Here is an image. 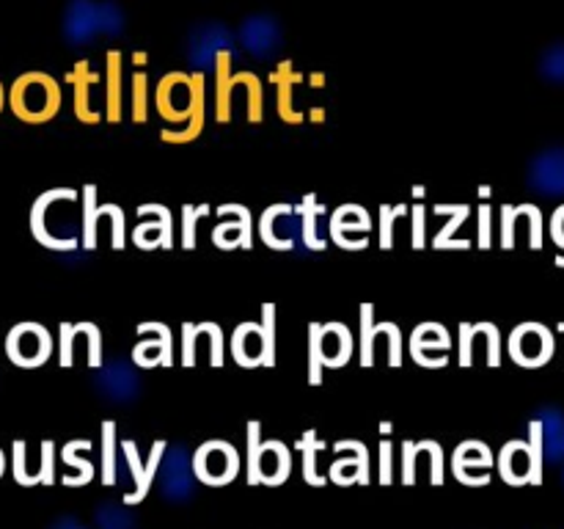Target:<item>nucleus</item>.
<instances>
[{
	"label": "nucleus",
	"mask_w": 564,
	"mask_h": 529,
	"mask_svg": "<svg viewBox=\"0 0 564 529\" xmlns=\"http://www.w3.org/2000/svg\"><path fill=\"white\" fill-rule=\"evenodd\" d=\"M490 463H494V457H490V450L482 444V441H466L463 446H457L455 452V474L460 479H466L468 468H482V472H488Z\"/></svg>",
	"instance_id": "obj_21"
},
{
	"label": "nucleus",
	"mask_w": 564,
	"mask_h": 529,
	"mask_svg": "<svg viewBox=\"0 0 564 529\" xmlns=\"http://www.w3.org/2000/svg\"><path fill=\"white\" fill-rule=\"evenodd\" d=\"M14 477L20 485L39 483V477H31L25 472V441H14Z\"/></svg>",
	"instance_id": "obj_51"
},
{
	"label": "nucleus",
	"mask_w": 564,
	"mask_h": 529,
	"mask_svg": "<svg viewBox=\"0 0 564 529\" xmlns=\"http://www.w3.org/2000/svg\"><path fill=\"white\" fill-rule=\"evenodd\" d=\"M516 204H505L501 207V248L505 251H510L512 246H516Z\"/></svg>",
	"instance_id": "obj_47"
},
{
	"label": "nucleus",
	"mask_w": 564,
	"mask_h": 529,
	"mask_svg": "<svg viewBox=\"0 0 564 529\" xmlns=\"http://www.w3.org/2000/svg\"><path fill=\"white\" fill-rule=\"evenodd\" d=\"M281 215H292L290 204H284V202L270 204V207L262 213V218H259L257 231L268 248H273V251H290L292 248L290 237H275V231H273V224L281 218Z\"/></svg>",
	"instance_id": "obj_19"
},
{
	"label": "nucleus",
	"mask_w": 564,
	"mask_h": 529,
	"mask_svg": "<svg viewBox=\"0 0 564 529\" xmlns=\"http://www.w3.org/2000/svg\"><path fill=\"white\" fill-rule=\"evenodd\" d=\"M215 215H218V218H226V215H237V218H240V224H242L240 248H242V251H251V248H253V215H251V209H248L246 204L229 202V204H220V207H215Z\"/></svg>",
	"instance_id": "obj_31"
},
{
	"label": "nucleus",
	"mask_w": 564,
	"mask_h": 529,
	"mask_svg": "<svg viewBox=\"0 0 564 529\" xmlns=\"http://www.w3.org/2000/svg\"><path fill=\"white\" fill-rule=\"evenodd\" d=\"M231 356L240 367L253 369L262 367V353H264V342H262V323H240L231 334Z\"/></svg>",
	"instance_id": "obj_11"
},
{
	"label": "nucleus",
	"mask_w": 564,
	"mask_h": 529,
	"mask_svg": "<svg viewBox=\"0 0 564 529\" xmlns=\"http://www.w3.org/2000/svg\"><path fill=\"white\" fill-rule=\"evenodd\" d=\"M394 207L391 204H380V248L389 251L394 246Z\"/></svg>",
	"instance_id": "obj_48"
},
{
	"label": "nucleus",
	"mask_w": 564,
	"mask_h": 529,
	"mask_svg": "<svg viewBox=\"0 0 564 529\" xmlns=\"http://www.w3.org/2000/svg\"><path fill=\"white\" fill-rule=\"evenodd\" d=\"M262 367H275V303H262Z\"/></svg>",
	"instance_id": "obj_32"
},
{
	"label": "nucleus",
	"mask_w": 564,
	"mask_h": 529,
	"mask_svg": "<svg viewBox=\"0 0 564 529\" xmlns=\"http://www.w3.org/2000/svg\"><path fill=\"white\" fill-rule=\"evenodd\" d=\"M411 358L424 369H438L449 364V356H446V353H441V356H430L427 350H411Z\"/></svg>",
	"instance_id": "obj_54"
},
{
	"label": "nucleus",
	"mask_w": 564,
	"mask_h": 529,
	"mask_svg": "<svg viewBox=\"0 0 564 529\" xmlns=\"http://www.w3.org/2000/svg\"><path fill=\"white\" fill-rule=\"evenodd\" d=\"M88 66H91L88 61H77L75 69L66 75V80L75 83V116H77V121H83V125H99V121H102V114H99V110H94L91 102H88V88H91V83H97V75H94Z\"/></svg>",
	"instance_id": "obj_18"
},
{
	"label": "nucleus",
	"mask_w": 564,
	"mask_h": 529,
	"mask_svg": "<svg viewBox=\"0 0 564 529\" xmlns=\"http://www.w3.org/2000/svg\"><path fill=\"white\" fill-rule=\"evenodd\" d=\"M163 220L152 215V220H141V224L132 229V242H135L141 251H152V248H163Z\"/></svg>",
	"instance_id": "obj_29"
},
{
	"label": "nucleus",
	"mask_w": 564,
	"mask_h": 529,
	"mask_svg": "<svg viewBox=\"0 0 564 529\" xmlns=\"http://www.w3.org/2000/svg\"><path fill=\"white\" fill-rule=\"evenodd\" d=\"M422 444L427 446V452L433 455V474H430V477H433L435 485H441L444 483V452H441L438 441H422Z\"/></svg>",
	"instance_id": "obj_53"
},
{
	"label": "nucleus",
	"mask_w": 564,
	"mask_h": 529,
	"mask_svg": "<svg viewBox=\"0 0 564 529\" xmlns=\"http://www.w3.org/2000/svg\"><path fill=\"white\" fill-rule=\"evenodd\" d=\"M394 213H397V218H400V215L411 213V207H408V204H397V207H394Z\"/></svg>",
	"instance_id": "obj_59"
},
{
	"label": "nucleus",
	"mask_w": 564,
	"mask_h": 529,
	"mask_svg": "<svg viewBox=\"0 0 564 529\" xmlns=\"http://www.w3.org/2000/svg\"><path fill=\"white\" fill-rule=\"evenodd\" d=\"M499 468H501V477H505L507 483H512V485L538 483V479H540L529 441H510V444L501 450Z\"/></svg>",
	"instance_id": "obj_10"
},
{
	"label": "nucleus",
	"mask_w": 564,
	"mask_h": 529,
	"mask_svg": "<svg viewBox=\"0 0 564 529\" xmlns=\"http://www.w3.org/2000/svg\"><path fill=\"white\" fill-rule=\"evenodd\" d=\"M213 242L224 251H231V248H240L242 242V224L240 218L235 215V220H224L213 229Z\"/></svg>",
	"instance_id": "obj_36"
},
{
	"label": "nucleus",
	"mask_w": 564,
	"mask_h": 529,
	"mask_svg": "<svg viewBox=\"0 0 564 529\" xmlns=\"http://www.w3.org/2000/svg\"><path fill=\"white\" fill-rule=\"evenodd\" d=\"M416 455H419V444L405 441V483L408 485L416 479Z\"/></svg>",
	"instance_id": "obj_56"
},
{
	"label": "nucleus",
	"mask_w": 564,
	"mask_h": 529,
	"mask_svg": "<svg viewBox=\"0 0 564 529\" xmlns=\"http://www.w3.org/2000/svg\"><path fill=\"white\" fill-rule=\"evenodd\" d=\"M196 331L198 336H209V364H213V367H224V328H220L218 323H213V320H207V323H198Z\"/></svg>",
	"instance_id": "obj_33"
},
{
	"label": "nucleus",
	"mask_w": 564,
	"mask_h": 529,
	"mask_svg": "<svg viewBox=\"0 0 564 529\" xmlns=\"http://www.w3.org/2000/svg\"><path fill=\"white\" fill-rule=\"evenodd\" d=\"M312 119H314V121H323V119H325L323 108H314V110H312Z\"/></svg>",
	"instance_id": "obj_61"
},
{
	"label": "nucleus",
	"mask_w": 564,
	"mask_h": 529,
	"mask_svg": "<svg viewBox=\"0 0 564 529\" xmlns=\"http://www.w3.org/2000/svg\"><path fill=\"white\" fill-rule=\"evenodd\" d=\"M196 345L198 331L193 323H182V367H196Z\"/></svg>",
	"instance_id": "obj_45"
},
{
	"label": "nucleus",
	"mask_w": 564,
	"mask_h": 529,
	"mask_svg": "<svg viewBox=\"0 0 564 529\" xmlns=\"http://www.w3.org/2000/svg\"><path fill=\"white\" fill-rule=\"evenodd\" d=\"M237 468H240V455L226 441H207L198 446L196 457H193V472L207 485L229 483L235 479Z\"/></svg>",
	"instance_id": "obj_4"
},
{
	"label": "nucleus",
	"mask_w": 564,
	"mask_h": 529,
	"mask_svg": "<svg viewBox=\"0 0 564 529\" xmlns=\"http://www.w3.org/2000/svg\"><path fill=\"white\" fill-rule=\"evenodd\" d=\"M411 350H452V336L449 331L441 323H422L413 328L411 334Z\"/></svg>",
	"instance_id": "obj_20"
},
{
	"label": "nucleus",
	"mask_w": 564,
	"mask_h": 529,
	"mask_svg": "<svg viewBox=\"0 0 564 529\" xmlns=\"http://www.w3.org/2000/svg\"><path fill=\"white\" fill-rule=\"evenodd\" d=\"M3 102H6V91H3V83H0V110H3Z\"/></svg>",
	"instance_id": "obj_63"
},
{
	"label": "nucleus",
	"mask_w": 564,
	"mask_h": 529,
	"mask_svg": "<svg viewBox=\"0 0 564 529\" xmlns=\"http://www.w3.org/2000/svg\"><path fill=\"white\" fill-rule=\"evenodd\" d=\"M369 231H372V218L361 204H341L330 215L328 235L330 240L347 251H364L369 246Z\"/></svg>",
	"instance_id": "obj_6"
},
{
	"label": "nucleus",
	"mask_w": 564,
	"mask_h": 529,
	"mask_svg": "<svg viewBox=\"0 0 564 529\" xmlns=\"http://www.w3.org/2000/svg\"><path fill=\"white\" fill-rule=\"evenodd\" d=\"M53 455H55L53 441H44L42 444V472H39L42 483H53Z\"/></svg>",
	"instance_id": "obj_55"
},
{
	"label": "nucleus",
	"mask_w": 564,
	"mask_h": 529,
	"mask_svg": "<svg viewBox=\"0 0 564 529\" xmlns=\"http://www.w3.org/2000/svg\"><path fill=\"white\" fill-rule=\"evenodd\" d=\"M50 353H53V336L39 323H17L6 336V356L17 367H42V364H47Z\"/></svg>",
	"instance_id": "obj_2"
},
{
	"label": "nucleus",
	"mask_w": 564,
	"mask_h": 529,
	"mask_svg": "<svg viewBox=\"0 0 564 529\" xmlns=\"http://www.w3.org/2000/svg\"><path fill=\"white\" fill-rule=\"evenodd\" d=\"M290 450L281 441H264L257 463V483H281L290 477Z\"/></svg>",
	"instance_id": "obj_16"
},
{
	"label": "nucleus",
	"mask_w": 564,
	"mask_h": 529,
	"mask_svg": "<svg viewBox=\"0 0 564 529\" xmlns=\"http://www.w3.org/2000/svg\"><path fill=\"white\" fill-rule=\"evenodd\" d=\"M543 75L549 77V80L564 83V44H554V47L543 55Z\"/></svg>",
	"instance_id": "obj_44"
},
{
	"label": "nucleus",
	"mask_w": 564,
	"mask_h": 529,
	"mask_svg": "<svg viewBox=\"0 0 564 529\" xmlns=\"http://www.w3.org/2000/svg\"><path fill=\"white\" fill-rule=\"evenodd\" d=\"M380 331L389 336V367H400L402 364V331L397 323H378Z\"/></svg>",
	"instance_id": "obj_46"
},
{
	"label": "nucleus",
	"mask_w": 564,
	"mask_h": 529,
	"mask_svg": "<svg viewBox=\"0 0 564 529\" xmlns=\"http://www.w3.org/2000/svg\"><path fill=\"white\" fill-rule=\"evenodd\" d=\"M246 42L251 44L257 53H262V50L273 47L275 44V25L273 20H268V17H257V20H251L246 25Z\"/></svg>",
	"instance_id": "obj_30"
},
{
	"label": "nucleus",
	"mask_w": 564,
	"mask_h": 529,
	"mask_svg": "<svg viewBox=\"0 0 564 529\" xmlns=\"http://www.w3.org/2000/svg\"><path fill=\"white\" fill-rule=\"evenodd\" d=\"M413 198H416V196H424V193H427V191H424V187L422 185H416V187H413Z\"/></svg>",
	"instance_id": "obj_62"
},
{
	"label": "nucleus",
	"mask_w": 564,
	"mask_h": 529,
	"mask_svg": "<svg viewBox=\"0 0 564 529\" xmlns=\"http://www.w3.org/2000/svg\"><path fill=\"white\" fill-rule=\"evenodd\" d=\"M198 218H204V215H209V209H213V207H209V204H198Z\"/></svg>",
	"instance_id": "obj_60"
},
{
	"label": "nucleus",
	"mask_w": 564,
	"mask_h": 529,
	"mask_svg": "<svg viewBox=\"0 0 564 529\" xmlns=\"http://www.w3.org/2000/svg\"><path fill=\"white\" fill-rule=\"evenodd\" d=\"M75 339H77L75 323H61V328H58V361H61V367H72V364H75Z\"/></svg>",
	"instance_id": "obj_41"
},
{
	"label": "nucleus",
	"mask_w": 564,
	"mask_h": 529,
	"mask_svg": "<svg viewBox=\"0 0 564 529\" xmlns=\"http://www.w3.org/2000/svg\"><path fill=\"white\" fill-rule=\"evenodd\" d=\"M99 215H108L110 220H113V235H110V246L116 248V251H121V248L127 246V226H124V209L119 207V204H99Z\"/></svg>",
	"instance_id": "obj_37"
},
{
	"label": "nucleus",
	"mask_w": 564,
	"mask_h": 529,
	"mask_svg": "<svg viewBox=\"0 0 564 529\" xmlns=\"http://www.w3.org/2000/svg\"><path fill=\"white\" fill-rule=\"evenodd\" d=\"M138 334L147 336L132 350V361L138 367H174V334L165 323H138Z\"/></svg>",
	"instance_id": "obj_8"
},
{
	"label": "nucleus",
	"mask_w": 564,
	"mask_h": 529,
	"mask_svg": "<svg viewBox=\"0 0 564 529\" xmlns=\"http://www.w3.org/2000/svg\"><path fill=\"white\" fill-rule=\"evenodd\" d=\"M380 455H383V483L391 479V441H383L380 444Z\"/></svg>",
	"instance_id": "obj_58"
},
{
	"label": "nucleus",
	"mask_w": 564,
	"mask_h": 529,
	"mask_svg": "<svg viewBox=\"0 0 564 529\" xmlns=\"http://www.w3.org/2000/svg\"><path fill=\"white\" fill-rule=\"evenodd\" d=\"M105 75H108V88H105V119L110 121V125H119L121 121V114H124V105H121V94H124V88H121V83H124V55H121V50H108L105 53Z\"/></svg>",
	"instance_id": "obj_12"
},
{
	"label": "nucleus",
	"mask_w": 564,
	"mask_h": 529,
	"mask_svg": "<svg viewBox=\"0 0 564 529\" xmlns=\"http://www.w3.org/2000/svg\"><path fill=\"white\" fill-rule=\"evenodd\" d=\"M510 356L521 367H543L554 356V336L540 323H521L510 334Z\"/></svg>",
	"instance_id": "obj_5"
},
{
	"label": "nucleus",
	"mask_w": 564,
	"mask_h": 529,
	"mask_svg": "<svg viewBox=\"0 0 564 529\" xmlns=\"http://www.w3.org/2000/svg\"><path fill=\"white\" fill-rule=\"evenodd\" d=\"M551 237L564 248V204L556 209L554 218H551Z\"/></svg>",
	"instance_id": "obj_57"
},
{
	"label": "nucleus",
	"mask_w": 564,
	"mask_h": 529,
	"mask_svg": "<svg viewBox=\"0 0 564 529\" xmlns=\"http://www.w3.org/2000/svg\"><path fill=\"white\" fill-rule=\"evenodd\" d=\"M191 102H193V75L185 72H169L160 77L154 88V108L171 125L185 127L191 121Z\"/></svg>",
	"instance_id": "obj_3"
},
{
	"label": "nucleus",
	"mask_w": 564,
	"mask_h": 529,
	"mask_svg": "<svg viewBox=\"0 0 564 529\" xmlns=\"http://www.w3.org/2000/svg\"><path fill=\"white\" fill-rule=\"evenodd\" d=\"M474 331L488 342V367H501V331L494 323H474Z\"/></svg>",
	"instance_id": "obj_39"
},
{
	"label": "nucleus",
	"mask_w": 564,
	"mask_h": 529,
	"mask_svg": "<svg viewBox=\"0 0 564 529\" xmlns=\"http://www.w3.org/2000/svg\"><path fill=\"white\" fill-rule=\"evenodd\" d=\"M424 215H427V207H424L422 202H416L411 207V218H413V242L411 246L416 248V251H422L424 246H427V235H424V224H427V220H424Z\"/></svg>",
	"instance_id": "obj_49"
},
{
	"label": "nucleus",
	"mask_w": 564,
	"mask_h": 529,
	"mask_svg": "<svg viewBox=\"0 0 564 529\" xmlns=\"http://www.w3.org/2000/svg\"><path fill=\"white\" fill-rule=\"evenodd\" d=\"M3 463H6L3 461V452H0V474H3Z\"/></svg>",
	"instance_id": "obj_64"
},
{
	"label": "nucleus",
	"mask_w": 564,
	"mask_h": 529,
	"mask_svg": "<svg viewBox=\"0 0 564 529\" xmlns=\"http://www.w3.org/2000/svg\"><path fill=\"white\" fill-rule=\"evenodd\" d=\"M9 108L25 125H44L61 110V86L47 72H25L9 88Z\"/></svg>",
	"instance_id": "obj_1"
},
{
	"label": "nucleus",
	"mask_w": 564,
	"mask_h": 529,
	"mask_svg": "<svg viewBox=\"0 0 564 529\" xmlns=\"http://www.w3.org/2000/svg\"><path fill=\"white\" fill-rule=\"evenodd\" d=\"M97 22L99 17L97 11H94V6L88 3V0H75L69 9V17H66V33H69L72 39H86Z\"/></svg>",
	"instance_id": "obj_25"
},
{
	"label": "nucleus",
	"mask_w": 564,
	"mask_h": 529,
	"mask_svg": "<svg viewBox=\"0 0 564 529\" xmlns=\"http://www.w3.org/2000/svg\"><path fill=\"white\" fill-rule=\"evenodd\" d=\"M77 196L80 193L75 191V187H53V191H44L42 196L33 202L31 207V235L36 237V242H42L44 248H53V251H75L80 242H77V237H72V240H58V237H53V231L47 229V213L53 204L58 202H77Z\"/></svg>",
	"instance_id": "obj_7"
},
{
	"label": "nucleus",
	"mask_w": 564,
	"mask_h": 529,
	"mask_svg": "<svg viewBox=\"0 0 564 529\" xmlns=\"http://www.w3.org/2000/svg\"><path fill=\"white\" fill-rule=\"evenodd\" d=\"M80 202H83V242L80 246L86 251H94L97 248V224H99V202H97V185H86L80 191Z\"/></svg>",
	"instance_id": "obj_22"
},
{
	"label": "nucleus",
	"mask_w": 564,
	"mask_h": 529,
	"mask_svg": "<svg viewBox=\"0 0 564 529\" xmlns=\"http://www.w3.org/2000/svg\"><path fill=\"white\" fill-rule=\"evenodd\" d=\"M518 213H523L529 218V226H532V231H529V246L538 251V248H543V213H540L538 204H516Z\"/></svg>",
	"instance_id": "obj_42"
},
{
	"label": "nucleus",
	"mask_w": 564,
	"mask_h": 529,
	"mask_svg": "<svg viewBox=\"0 0 564 529\" xmlns=\"http://www.w3.org/2000/svg\"><path fill=\"white\" fill-rule=\"evenodd\" d=\"M433 209L435 215H449L444 229H438V235L433 237L435 251H444V248H460V251H466V248H471V242L457 240L455 237L457 229H460L468 220V215H471V207H468V204H435Z\"/></svg>",
	"instance_id": "obj_17"
},
{
	"label": "nucleus",
	"mask_w": 564,
	"mask_h": 529,
	"mask_svg": "<svg viewBox=\"0 0 564 529\" xmlns=\"http://www.w3.org/2000/svg\"><path fill=\"white\" fill-rule=\"evenodd\" d=\"M352 334L345 323L334 320V323H323V353H325V367L339 369L350 364L352 356Z\"/></svg>",
	"instance_id": "obj_14"
},
{
	"label": "nucleus",
	"mask_w": 564,
	"mask_h": 529,
	"mask_svg": "<svg viewBox=\"0 0 564 529\" xmlns=\"http://www.w3.org/2000/svg\"><path fill=\"white\" fill-rule=\"evenodd\" d=\"M231 86H242L248 91V121L251 125H262L264 119V88L253 72H240V75H231Z\"/></svg>",
	"instance_id": "obj_24"
},
{
	"label": "nucleus",
	"mask_w": 564,
	"mask_h": 529,
	"mask_svg": "<svg viewBox=\"0 0 564 529\" xmlns=\"http://www.w3.org/2000/svg\"><path fill=\"white\" fill-rule=\"evenodd\" d=\"M474 339H477L474 323H460V367L474 364Z\"/></svg>",
	"instance_id": "obj_50"
},
{
	"label": "nucleus",
	"mask_w": 564,
	"mask_h": 529,
	"mask_svg": "<svg viewBox=\"0 0 564 529\" xmlns=\"http://www.w3.org/2000/svg\"><path fill=\"white\" fill-rule=\"evenodd\" d=\"M301 80H303V75H297V72L292 69V61H281V64L275 66L273 83H275V91H279V97L275 99H279L281 121H286V125H303V121H306V114L292 105V91H295L292 86Z\"/></svg>",
	"instance_id": "obj_13"
},
{
	"label": "nucleus",
	"mask_w": 564,
	"mask_h": 529,
	"mask_svg": "<svg viewBox=\"0 0 564 529\" xmlns=\"http://www.w3.org/2000/svg\"><path fill=\"white\" fill-rule=\"evenodd\" d=\"M297 209H301L303 215V242H306V248H312V251L328 248V240H319L317 237V215L325 213L323 204L317 202V193H306Z\"/></svg>",
	"instance_id": "obj_23"
},
{
	"label": "nucleus",
	"mask_w": 564,
	"mask_h": 529,
	"mask_svg": "<svg viewBox=\"0 0 564 529\" xmlns=\"http://www.w3.org/2000/svg\"><path fill=\"white\" fill-rule=\"evenodd\" d=\"M75 331L80 336H86L88 342V367H102V331L94 323H86V320H83V323H75Z\"/></svg>",
	"instance_id": "obj_35"
},
{
	"label": "nucleus",
	"mask_w": 564,
	"mask_h": 529,
	"mask_svg": "<svg viewBox=\"0 0 564 529\" xmlns=\"http://www.w3.org/2000/svg\"><path fill=\"white\" fill-rule=\"evenodd\" d=\"M325 353H323V323H308V384H323Z\"/></svg>",
	"instance_id": "obj_26"
},
{
	"label": "nucleus",
	"mask_w": 564,
	"mask_h": 529,
	"mask_svg": "<svg viewBox=\"0 0 564 529\" xmlns=\"http://www.w3.org/2000/svg\"><path fill=\"white\" fill-rule=\"evenodd\" d=\"M196 229H198V209L193 204L182 207V248L193 251L196 248Z\"/></svg>",
	"instance_id": "obj_43"
},
{
	"label": "nucleus",
	"mask_w": 564,
	"mask_h": 529,
	"mask_svg": "<svg viewBox=\"0 0 564 529\" xmlns=\"http://www.w3.org/2000/svg\"><path fill=\"white\" fill-rule=\"evenodd\" d=\"M215 119H218V125H229L231 121V91H235V86H231V47L220 50L218 55H215Z\"/></svg>",
	"instance_id": "obj_15"
},
{
	"label": "nucleus",
	"mask_w": 564,
	"mask_h": 529,
	"mask_svg": "<svg viewBox=\"0 0 564 529\" xmlns=\"http://www.w3.org/2000/svg\"><path fill=\"white\" fill-rule=\"evenodd\" d=\"M130 116L135 125L149 119V77L147 72H135L130 80Z\"/></svg>",
	"instance_id": "obj_28"
},
{
	"label": "nucleus",
	"mask_w": 564,
	"mask_h": 529,
	"mask_svg": "<svg viewBox=\"0 0 564 529\" xmlns=\"http://www.w3.org/2000/svg\"><path fill=\"white\" fill-rule=\"evenodd\" d=\"M375 339H378V323H375V306L364 303L361 306V345H358V361L361 367L375 364Z\"/></svg>",
	"instance_id": "obj_27"
},
{
	"label": "nucleus",
	"mask_w": 564,
	"mask_h": 529,
	"mask_svg": "<svg viewBox=\"0 0 564 529\" xmlns=\"http://www.w3.org/2000/svg\"><path fill=\"white\" fill-rule=\"evenodd\" d=\"M490 215H494V209H490V204H479V242L477 246L482 248V251H488L494 242H490Z\"/></svg>",
	"instance_id": "obj_52"
},
{
	"label": "nucleus",
	"mask_w": 564,
	"mask_h": 529,
	"mask_svg": "<svg viewBox=\"0 0 564 529\" xmlns=\"http://www.w3.org/2000/svg\"><path fill=\"white\" fill-rule=\"evenodd\" d=\"M138 215H141V218L154 215V218L163 220V229H165L163 248L165 251H171V248H174V224H171V218H174V215H171V209L165 207V204H141V207H138Z\"/></svg>",
	"instance_id": "obj_38"
},
{
	"label": "nucleus",
	"mask_w": 564,
	"mask_h": 529,
	"mask_svg": "<svg viewBox=\"0 0 564 529\" xmlns=\"http://www.w3.org/2000/svg\"><path fill=\"white\" fill-rule=\"evenodd\" d=\"M116 424L110 422H105L102 424V479H105V485H113V479H116Z\"/></svg>",
	"instance_id": "obj_34"
},
{
	"label": "nucleus",
	"mask_w": 564,
	"mask_h": 529,
	"mask_svg": "<svg viewBox=\"0 0 564 529\" xmlns=\"http://www.w3.org/2000/svg\"><path fill=\"white\" fill-rule=\"evenodd\" d=\"M207 125V77L202 69L193 72V102H191V121L180 130H163L160 138L165 143H191L196 141Z\"/></svg>",
	"instance_id": "obj_9"
},
{
	"label": "nucleus",
	"mask_w": 564,
	"mask_h": 529,
	"mask_svg": "<svg viewBox=\"0 0 564 529\" xmlns=\"http://www.w3.org/2000/svg\"><path fill=\"white\" fill-rule=\"evenodd\" d=\"M314 439H317V433H314V430H308V433L303 435V441H301L303 472H306L308 483L319 485V483H323V477H319V474L314 472V455H317V450H323V444H319V441H314Z\"/></svg>",
	"instance_id": "obj_40"
}]
</instances>
